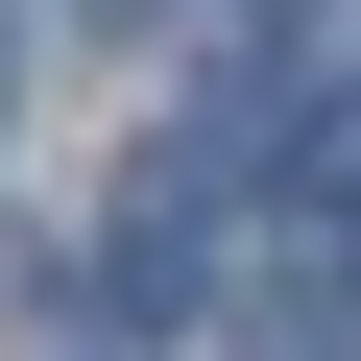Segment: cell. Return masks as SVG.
Here are the masks:
<instances>
[{
    "instance_id": "2",
    "label": "cell",
    "mask_w": 361,
    "mask_h": 361,
    "mask_svg": "<svg viewBox=\"0 0 361 361\" xmlns=\"http://www.w3.org/2000/svg\"><path fill=\"white\" fill-rule=\"evenodd\" d=\"M97 25H145V0H97Z\"/></svg>"
},
{
    "instance_id": "1",
    "label": "cell",
    "mask_w": 361,
    "mask_h": 361,
    "mask_svg": "<svg viewBox=\"0 0 361 361\" xmlns=\"http://www.w3.org/2000/svg\"><path fill=\"white\" fill-rule=\"evenodd\" d=\"M0 97H25V0H0Z\"/></svg>"
}]
</instances>
